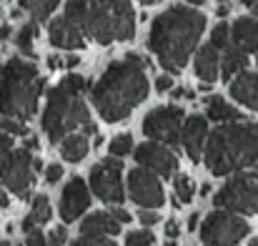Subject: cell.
<instances>
[{
    "instance_id": "cell-41",
    "label": "cell",
    "mask_w": 258,
    "mask_h": 246,
    "mask_svg": "<svg viewBox=\"0 0 258 246\" xmlns=\"http://www.w3.org/2000/svg\"><path fill=\"white\" fill-rule=\"evenodd\" d=\"M166 234H168L171 239L178 236V224H175V221H168V224H166Z\"/></svg>"
},
{
    "instance_id": "cell-11",
    "label": "cell",
    "mask_w": 258,
    "mask_h": 246,
    "mask_svg": "<svg viewBox=\"0 0 258 246\" xmlns=\"http://www.w3.org/2000/svg\"><path fill=\"white\" fill-rule=\"evenodd\" d=\"M90 188H93V193L100 201H108V204H120L125 199L123 164L118 161V156L105 159V161L93 166V171H90Z\"/></svg>"
},
{
    "instance_id": "cell-20",
    "label": "cell",
    "mask_w": 258,
    "mask_h": 246,
    "mask_svg": "<svg viewBox=\"0 0 258 246\" xmlns=\"http://www.w3.org/2000/svg\"><path fill=\"white\" fill-rule=\"evenodd\" d=\"M120 221L113 216V214H108V211H98V214H90L86 216V221L81 224V234H90V236H113V234H118L120 231Z\"/></svg>"
},
{
    "instance_id": "cell-36",
    "label": "cell",
    "mask_w": 258,
    "mask_h": 246,
    "mask_svg": "<svg viewBox=\"0 0 258 246\" xmlns=\"http://www.w3.org/2000/svg\"><path fill=\"white\" fill-rule=\"evenodd\" d=\"M25 246H50L45 241V236H43V231H38V229H33V231H28V239H25Z\"/></svg>"
},
{
    "instance_id": "cell-53",
    "label": "cell",
    "mask_w": 258,
    "mask_h": 246,
    "mask_svg": "<svg viewBox=\"0 0 258 246\" xmlns=\"http://www.w3.org/2000/svg\"><path fill=\"white\" fill-rule=\"evenodd\" d=\"M0 246H13V244H8V241H0Z\"/></svg>"
},
{
    "instance_id": "cell-17",
    "label": "cell",
    "mask_w": 258,
    "mask_h": 246,
    "mask_svg": "<svg viewBox=\"0 0 258 246\" xmlns=\"http://www.w3.org/2000/svg\"><path fill=\"white\" fill-rule=\"evenodd\" d=\"M196 76L203 83H213L221 76V58H218V48L213 43L201 45L196 53Z\"/></svg>"
},
{
    "instance_id": "cell-15",
    "label": "cell",
    "mask_w": 258,
    "mask_h": 246,
    "mask_svg": "<svg viewBox=\"0 0 258 246\" xmlns=\"http://www.w3.org/2000/svg\"><path fill=\"white\" fill-rule=\"evenodd\" d=\"M86 35H88L86 28H83L81 23L66 18V15L55 18V20L50 23V28H48L50 43H53L55 48H66V51L83 48V45H86Z\"/></svg>"
},
{
    "instance_id": "cell-26",
    "label": "cell",
    "mask_w": 258,
    "mask_h": 246,
    "mask_svg": "<svg viewBox=\"0 0 258 246\" xmlns=\"http://www.w3.org/2000/svg\"><path fill=\"white\" fill-rule=\"evenodd\" d=\"M175 196H178V201H183V204H190V201H193L196 188H193V178H190V176H185V173H178V176H175Z\"/></svg>"
},
{
    "instance_id": "cell-19",
    "label": "cell",
    "mask_w": 258,
    "mask_h": 246,
    "mask_svg": "<svg viewBox=\"0 0 258 246\" xmlns=\"http://www.w3.org/2000/svg\"><path fill=\"white\" fill-rule=\"evenodd\" d=\"M231 38L238 48H243L248 56H256L258 61V23L253 18H238L231 28Z\"/></svg>"
},
{
    "instance_id": "cell-44",
    "label": "cell",
    "mask_w": 258,
    "mask_h": 246,
    "mask_svg": "<svg viewBox=\"0 0 258 246\" xmlns=\"http://www.w3.org/2000/svg\"><path fill=\"white\" fill-rule=\"evenodd\" d=\"M78 63H81L78 56H68V58H66V66H68V68H73V66H78Z\"/></svg>"
},
{
    "instance_id": "cell-35",
    "label": "cell",
    "mask_w": 258,
    "mask_h": 246,
    "mask_svg": "<svg viewBox=\"0 0 258 246\" xmlns=\"http://www.w3.org/2000/svg\"><path fill=\"white\" fill-rule=\"evenodd\" d=\"M138 219H141L143 226H153V224H158L161 216H158L153 209H141V211H138Z\"/></svg>"
},
{
    "instance_id": "cell-43",
    "label": "cell",
    "mask_w": 258,
    "mask_h": 246,
    "mask_svg": "<svg viewBox=\"0 0 258 246\" xmlns=\"http://www.w3.org/2000/svg\"><path fill=\"white\" fill-rule=\"evenodd\" d=\"M198 219H201L198 214H190V219H188V226H185V229H190V231H193V229L198 226Z\"/></svg>"
},
{
    "instance_id": "cell-52",
    "label": "cell",
    "mask_w": 258,
    "mask_h": 246,
    "mask_svg": "<svg viewBox=\"0 0 258 246\" xmlns=\"http://www.w3.org/2000/svg\"><path fill=\"white\" fill-rule=\"evenodd\" d=\"M251 246H258V236L256 239H251Z\"/></svg>"
},
{
    "instance_id": "cell-54",
    "label": "cell",
    "mask_w": 258,
    "mask_h": 246,
    "mask_svg": "<svg viewBox=\"0 0 258 246\" xmlns=\"http://www.w3.org/2000/svg\"><path fill=\"white\" fill-rule=\"evenodd\" d=\"M218 3H228V0H218Z\"/></svg>"
},
{
    "instance_id": "cell-33",
    "label": "cell",
    "mask_w": 258,
    "mask_h": 246,
    "mask_svg": "<svg viewBox=\"0 0 258 246\" xmlns=\"http://www.w3.org/2000/svg\"><path fill=\"white\" fill-rule=\"evenodd\" d=\"M66 239H68V229H66V226H58L55 231H50L48 244L50 246H66Z\"/></svg>"
},
{
    "instance_id": "cell-1",
    "label": "cell",
    "mask_w": 258,
    "mask_h": 246,
    "mask_svg": "<svg viewBox=\"0 0 258 246\" xmlns=\"http://www.w3.org/2000/svg\"><path fill=\"white\" fill-rule=\"evenodd\" d=\"M148 66H151L148 58L128 53L125 61L110 63L98 83L90 88L93 106L108 123L128 118L131 111L148 98V81H146Z\"/></svg>"
},
{
    "instance_id": "cell-4",
    "label": "cell",
    "mask_w": 258,
    "mask_h": 246,
    "mask_svg": "<svg viewBox=\"0 0 258 246\" xmlns=\"http://www.w3.org/2000/svg\"><path fill=\"white\" fill-rule=\"evenodd\" d=\"M88 81L83 76H68L48 90V106L43 113V128L53 143L63 141L78 126L90 123V113L83 101Z\"/></svg>"
},
{
    "instance_id": "cell-12",
    "label": "cell",
    "mask_w": 258,
    "mask_h": 246,
    "mask_svg": "<svg viewBox=\"0 0 258 246\" xmlns=\"http://www.w3.org/2000/svg\"><path fill=\"white\" fill-rule=\"evenodd\" d=\"M128 196L143 209H156V206H163V201H166V193H163V186H161L156 171H151L146 166L133 168L128 173Z\"/></svg>"
},
{
    "instance_id": "cell-14",
    "label": "cell",
    "mask_w": 258,
    "mask_h": 246,
    "mask_svg": "<svg viewBox=\"0 0 258 246\" xmlns=\"http://www.w3.org/2000/svg\"><path fill=\"white\" fill-rule=\"evenodd\" d=\"M90 206V191H88L86 181L83 178H71L60 193V219L66 224L76 221L78 216L86 214V209Z\"/></svg>"
},
{
    "instance_id": "cell-7",
    "label": "cell",
    "mask_w": 258,
    "mask_h": 246,
    "mask_svg": "<svg viewBox=\"0 0 258 246\" xmlns=\"http://www.w3.org/2000/svg\"><path fill=\"white\" fill-rule=\"evenodd\" d=\"M218 209L233 211V214H246L253 216L258 214V173L243 171L233 176L213 199Z\"/></svg>"
},
{
    "instance_id": "cell-10",
    "label": "cell",
    "mask_w": 258,
    "mask_h": 246,
    "mask_svg": "<svg viewBox=\"0 0 258 246\" xmlns=\"http://www.w3.org/2000/svg\"><path fill=\"white\" fill-rule=\"evenodd\" d=\"M0 178L15 196H28L35 181V159L28 154V149H13L8 154V159L0 164Z\"/></svg>"
},
{
    "instance_id": "cell-22",
    "label": "cell",
    "mask_w": 258,
    "mask_h": 246,
    "mask_svg": "<svg viewBox=\"0 0 258 246\" xmlns=\"http://www.w3.org/2000/svg\"><path fill=\"white\" fill-rule=\"evenodd\" d=\"M206 116L216 123H238V121H243V113L238 108H233L231 103H226V98H221V95H211L206 101Z\"/></svg>"
},
{
    "instance_id": "cell-28",
    "label": "cell",
    "mask_w": 258,
    "mask_h": 246,
    "mask_svg": "<svg viewBox=\"0 0 258 246\" xmlns=\"http://www.w3.org/2000/svg\"><path fill=\"white\" fill-rule=\"evenodd\" d=\"M231 28L226 25V23H218L216 28H213V33H211V43L218 48V51H226L228 45H231Z\"/></svg>"
},
{
    "instance_id": "cell-24",
    "label": "cell",
    "mask_w": 258,
    "mask_h": 246,
    "mask_svg": "<svg viewBox=\"0 0 258 246\" xmlns=\"http://www.w3.org/2000/svg\"><path fill=\"white\" fill-rule=\"evenodd\" d=\"M58 3H60V0H20V5H23L25 10H30L35 20H45V18L58 8Z\"/></svg>"
},
{
    "instance_id": "cell-37",
    "label": "cell",
    "mask_w": 258,
    "mask_h": 246,
    "mask_svg": "<svg viewBox=\"0 0 258 246\" xmlns=\"http://www.w3.org/2000/svg\"><path fill=\"white\" fill-rule=\"evenodd\" d=\"M13 151V141H10V136H5V133H0V164L8 159V154Z\"/></svg>"
},
{
    "instance_id": "cell-42",
    "label": "cell",
    "mask_w": 258,
    "mask_h": 246,
    "mask_svg": "<svg viewBox=\"0 0 258 246\" xmlns=\"http://www.w3.org/2000/svg\"><path fill=\"white\" fill-rule=\"evenodd\" d=\"M241 3H243L246 8H251V13H253V15H258V0H241Z\"/></svg>"
},
{
    "instance_id": "cell-27",
    "label": "cell",
    "mask_w": 258,
    "mask_h": 246,
    "mask_svg": "<svg viewBox=\"0 0 258 246\" xmlns=\"http://www.w3.org/2000/svg\"><path fill=\"white\" fill-rule=\"evenodd\" d=\"M30 216L35 219V224H48V221H50L53 211H50V201H48V196L38 193V196L33 199V214H30Z\"/></svg>"
},
{
    "instance_id": "cell-23",
    "label": "cell",
    "mask_w": 258,
    "mask_h": 246,
    "mask_svg": "<svg viewBox=\"0 0 258 246\" xmlns=\"http://www.w3.org/2000/svg\"><path fill=\"white\" fill-rule=\"evenodd\" d=\"M90 151V143H88V136L81 133H68L63 141H60V156L71 164H78L86 159V154Z\"/></svg>"
},
{
    "instance_id": "cell-50",
    "label": "cell",
    "mask_w": 258,
    "mask_h": 246,
    "mask_svg": "<svg viewBox=\"0 0 258 246\" xmlns=\"http://www.w3.org/2000/svg\"><path fill=\"white\" fill-rule=\"evenodd\" d=\"M185 3H190V5H203L206 0H185Z\"/></svg>"
},
{
    "instance_id": "cell-18",
    "label": "cell",
    "mask_w": 258,
    "mask_h": 246,
    "mask_svg": "<svg viewBox=\"0 0 258 246\" xmlns=\"http://www.w3.org/2000/svg\"><path fill=\"white\" fill-rule=\"evenodd\" d=\"M231 95H233L238 103H243V106L258 111V76L251 73V71H241V73L231 81Z\"/></svg>"
},
{
    "instance_id": "cell-48",
    "label": "cell",
    "mask_w": 258,
    "mask_h": 246,
    "mask_svg": "<svg viewBox=\"0 0 258 246\" xmlns=\"http://www.w3.org/2000/svg\"><path fill=\"white\" fill-rule=\"evenodd\" d=\"M8 35H10V28H8V25H3V28H0V40H5Z\"/></svg>"
},
{
    "instance_id": "cell-32",
    "label": "cell",
    "mask_w": 258,
    "mask_h": 246,
    "mask_svg": "<svg viewBox=\"0 0 258 246\" xmlns=\"http://www.w3.org/2000/svg\"><path fill=\"white\" fill-rule=\"evenodd\" d=\"M73 246H115V241L105 239V236H90V234H81Z\"/></svg>"
},
{
    "instance_id": "cell-16",
    "label": "cell",
    "mask_w": 258,
    "mask_h": 246,
    "mask_svg": "<svg viewBox=\"0 0 258 246\" xmlns=\"http://www.w3.org/2000/svg\"><path fill=\"white\" fill-rule=\"evenodd\" d=\"M180 143L185 149V154L190 156V161H201L203 156V143H206V116H188L183 121V131H180Z\"/></svg>"
},
{
    "instance_id": "cell-6",
    "label": "cell",
    "mask_w": 258,
    "mask_h": 246,
    "mask_svg": "<svg viewBox=\"0 0 258 246\" xmlns=\"http://www.w3.org/2000/svg\"><path fill=\"white\" fill-rule=\"evenodd\" d=\"M88 35L100 45L131 40L136 35V13L131 0H90Z\"/></svg>"
},
{
    "instance_id": "cell-13",
    "label": "cell",
    "mask_w": 258,
    "mask_h": 246,
    "mask_svg": "<svg viewBox=\"0 0 258 246\" xmlns=\"http://www.w3.org/2000/svg\"><path fill=\"white\" fill-rule=\"evenodd\" d=\"M136 161H138V166H146V168H151V171H156L158 176H166V178L173 176L175 168H178V156L171 149H166L156 141L138 146L136 149Z\"/></svg>"
},
{
    "instance_id": "cell-46",
    "label": "cell",
    "mask_w": 258,
    "mask_h": 246,
    "mask_svg": "<svg viewBox=\"0 0 258 246\" xmlns=\"http://www.w3.org/2000/svg\"><path fill=\"white\" fill-rule=\"evenodd\" d=\"M218 15L223 18V15H228V3H221V8H218Z\"/></svg>"
},
{
    "instance_id": "cell-47",
    "label": "cell",
    "mask_w": 258,
    "mask_h": 246,
    "mask_svg": "<svg viewBox=\"0 0 258 246\" xmlns=\"http://www.w3.org/2000/svg\"><path fill=\"white\" fill-rule=\"evenodd\" d=\"M25 149H38V138H33V136H30V138H28V143H25Z\"/></svg>"
},
{
    "instance_id": "cell-40",
    "label": "cell",
    "mask_w": 258,
    "mask_h": 246,
    "mask_svg": "<svg viewBox=\"0 0 258 246\" xmlns=\"http://www.w3.org/2000/svg\"><path fill=\"white\" fill-rule=\"evenodd\" d=\"M173 98H193V90H188V88H173Z\"/></svg>"
},
{
    "instance_id": "cell-34",
    "label": "cell",
    "mask_w": 258,
    "mask_h": 246,
    "mask_svg": "<svg viewBox=\"0 0 258 246\" xmlns=\"http://www.w3.org/2000/svg\"><path fill=\"white\" fill-rule=\"evenodd\" d=\"M60 178H63V166L60 164L45 166V181H48V183H58Z\"/></svg>"
},
{
    "instance_id": "cell-25",
    "label": "cell",
    "mask_w": 258,
    "mask_h": 246,
    "mask_svg": "<svg viewBox=\"0 0 258 246\" xmlns=\"http://www.w3.org/2000/svg\"><path fill=\"white\" fill-rule=\"evenodd\" d=\"M35 33H38V25H35V23H25V25L20 28L18 38H15L20 53H25L28 58H35V51H33V38H35Z\"/></svg>"
},
{
    "instance_id": "cell-51",
    "label": "cell",
    "mask_w": 258,
    "mask_h": 246,
    "mask_svg": "<svg viewBox=\"0 0 258 246\" xmlns=\"http://www.w3.org/2000/svg\"><path fill=\"white\" fill-rule=\"evenodd\" d=\"M143 5H153V3H158V0H141Z\"/></svg>"
},
{
    "instance_id": "cell-45",
    "label": "cell",
    "mask_w": 258,
    "mask_h": 246,
    "mask_svg": "<svg viewBox=\"0 0 258 246\" xmlns=\"http://www.w3.org/2000/svg\"><path fill=\"white\" fill-rule=\"evenodd\" d=\"M48 63H50V68H60V58H55V56H50Z\"/></svg>"
},
{
    "instance_id": "cell-9",
    "label": "cell",
    "mask_w": 258,
    "mask_h": 246,
    "mask_svg": "<svg viewBox=\"0 0 258 246\" xmlns=\"http://www.w3.org/2000/svg\"><path fill=\"white\" fill-rule=\"evenodd\" d=\"M183 121H185L183 108H178V106H161V108L151 111L143 118V133L151 141H161V143L175 146V143H180Z\"/></svg>"
},
{
    "instance_id": "cell-39",
    "label": "cell",
    "mask_w": 258,
    "mask_h": 246,
    "mask_svg": "<svg viewBox=\"0 0 258 246\" xmlns=\"http://www.w3.org/2000/svg\"><path fill=\"white\" fill-rule=\"evenodd\" d=\"M110 214H113V216H115V219H118L120 224H128V221H131V214H128L125 209H113Z\"/></svg>"
},
{
    "instance_id": "cell-2",
    "label": "cell",
    "mask_w": 258,
    "mask_h": 246,
    "mask_svg": "<svg viewBox=\"0 0 258 246\" xmlns=\"http://www.w3.org/2000/svg\"><path fill=\"white\" fill-rule=\"evenodd\" d=\"M203 30H206L203 13L185 8V5H171L153 20L148 48L158 56L161 66L168 73H180L190 53L196 51Z\"/></svg>"
},
{
    "instance_id": "cell-3",
    "label": "cell",
    "mask_w": 258,
    "mask_h": 246,
    "mask_svg": "<svg viewBox=\"0 0 258 246\" xmlns=\"http://www.w3.org/2000/svg\"><path fill=\"white\" fill-rule=\"evenodd\" d=\"M206 166L213 176L243 173L258 168V126L256 123H221L211 131L206 143Z\"/></svg>"
},
{
    "instance_id": "cell-8",
    "label": "cell",
    "mask_w": 258,
    "mask_h": 246,
    "mask_svg": "<svg viewBox=\"0 0 258 246\" xmlns=\"http://www.w3.org/2000/svg\"><path fill=\"white\" fill-rule=\"evenodd\" d=\"M246 234H248V224L226 209L208 214L201 226L203 246H236L241 239H246Z\"/></svg>"
},
{
    "instance_id": "cell-31",
    "label": "cell",
    "mask_w": 258,
    "mask_h": 246,
    "mask_svg": "<svg viewBox=\"0 0 258 246\" xmlns=\"http://www.w3.org/2000/svg\"><path fill=\"white\" fill-rule=\"evenodd\" d=\"M0 126H3L5 133H13V136H25V133H28L25 121H15V118H8V116L0 118Z\"/></svg>"
},
{
    "instance_id": "cell-21",
    "label": "cell",
    "mask_w": 258,
    "mask_h": 246,
    "mask_svg": "<svg viewBox=\"0 0 258 246\" xmlns=\"http://www.w3.org/2000/svg\"><path fill=\"white\" fill-rule=\"evenodd\" d=\"M246 66H248V53L233 43V45H228V48L223 51V58H221V78H223V81H231V78H236L241 71H246Z\"/></svg>"
},
{
    "instance_id": "cell-30",
    "label": "cell",
    "mask_w": 258,
    "mask_h": 246,
    "mask_svg": "<svg viewBox=\"0 0 258 246\" xmlns=\"http://www.w3.org/2000/svg\"><path fill=\"white\" fill-rule=\"evenodd\" d=\"M156 241V236H153V231H131L128 236H125V246H153Z\"/></svg>"
},
{
    "instance_id": "cell-38",
    "label": "cell",
    "mask_w": 258,
    "mask_h": 246,
    "mask_svg": "<svg viewBox=\"0 0 258 246\" xmlns=\"http://www.w3.org/2000/svg\"><path fill=\"white\" fill-rule=\"evenodd\" d=\"M156 90H158V93H168V90H173L171 76H158V78H156Z\"/></svg>"
},
{
    "instance_id": "cell-29",
    "label": "cell",
    "mask_w": 258,
    "mask_h": 246,
    "mask_svg": "<svg viewBox=\"0 0 258 246\" xmlns=\"http://www.w3.org/2000/svg\"><path fill=\"white\" fill-rule=\"evenodd\" d=\"M133 151V138H131V133H120V136H115L113 141H110V154L113 156H125V154H131Z\"/></svg>"
},
{
    "instance_id": "cell-5",
    "label": "cell",
    "mask_w": 258,
    "mask_h": 246,
    "mask_svg": "<svg viewBox=\"0 0 258 246\" xmlns=\"http://www.w3.org/2000/svg\"><path fill=\"white\" fill-rule=\"evenodd\" d=\"M43 95V78L38 68L23 58H10L0 68V116L30 121Z\"/></svg>"
},
{
    "instance_id": "cell-49",
    "label": "cell",
    "mask_w": 258,
    "mask_h": 246,
    "mask_svg": "<svg viewBox=\"0 0 258 246\" xmlns=\"http://www.w3.org/2000/svg\"><path fill=\"white\" fill-rule=\"evenodd\" d=\"M0 206H8V193L3 191V186H0Z\"/></svg>"
}]
</instances>
